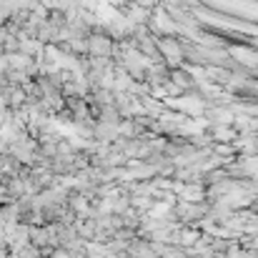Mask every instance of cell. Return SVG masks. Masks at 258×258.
I'll use <instances>...</instances> for the list:
<instances>
[{"label":"cell","mask_w":258,"mask_h":258,"mask_svg":"<svg viewBox=\"0 0 258 258\" xmlns=\"http://www.w3.org/2000/svg\"><path fill=\"white\" fill-rule=\"evenodd\" d=\"M86 45H88V58L113 60V55H115V40L103 30V23L98 25V30H93L86 38Z\"/></svg>","instance_id":"cell-1"},{"label":"cell","mask_w":258,"mask_h":258,"mask_svg":"<svg viewBox=\"0 0 258 258\" xmlns=\"http://www.w3.org/2000/svg\"><path fill=\"white\" fill-rule=\"evenodd\" d=\"M206 136L211 138V146H221V143H233L238 138V131L233 125H211Z\"/></svg>","instance_id":"cell-2"}]
</instances>
